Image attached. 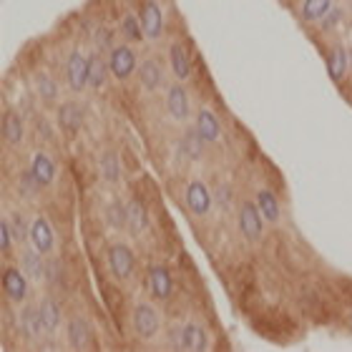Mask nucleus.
Returning <instances> with one entry per match:
<instances>
[{"label":"nucleus","mask_w":352,"mask_h":352,"mask_svg":"<svg viewBox=\"0 0 352 352\" xmlns=\"http://www.w3.org/2000/svg\"><path fill=\"white\" fill-rule=\"evenodd\" d=\"M162 327V317L156 312V307H151L148 302H141L133 309V330L141 340H151L156 338V332Z\"/></svg>","instance_id":"nucleus-1"},{"label":"nucleus","mask_w":352,"mask_h":352,"mask_svg":"<svg viewBox=\"0 0 352 352\" xmlns=\"http://www.w3.org/2000/svg\"><path fill=\"white\" fill-rule=\"evenodd\" d=\"M239 229H242V234L247 236L250 242H259V239H262L264 217H262V212H259V204L244 201L242 209H239Z\"/></svg>","instance_id":"nucleus-2"},{"label":"nucleus","mask_w":352,"mask_h":352,"mask_svg":"<svg viewBox=\"0 0 352 352\" xmlns=\"http://www.w3.org/2000/svg\"><path fill=\"white\" fill-rule=\"evenodd\" d=\"M3 292L10 302L21 305L25 297H28V274L23 270H15V267H8L3 272Z\"/></svg>","instance_id":"nucleus-3"},{"label":"nucleus","mask_w":352,"mask_h":352,"mask_svg":"<svg viewBox=\"0 0 352 352\" xmlns=\"http://www.w3.org/2000/svg\"><path fill=\"white\" fill-rule=\"evenodd\" d=\"M109 68L118 81H126V78L133 74V68H136V53H133L129 45H116V48H111Z\"/></svg>","instance_id":"nucleus-4"},{"label":"nucleus","mask_w":352,"mask_h":352,"mask_svg":"<svg viewBox=\"0 0 352 352\" xmlns=\"http://www.w3.org/2000/svg\"><path fill=\"white\" fill-rule=\"evenodd\" d=\"M139 18H141V25H144V33H146V38H151V41L162 38V33H164V13H162V8H159V3H156V0H144Z\"/></svg>","instance_id":"nucleus-5"},{"label":"nucleus","mask_w":352,"mask_h":352,"mask_svg":"<svg viewBox=\"0 0 352 352\" xmlns=\"http://www.w3.org/2000/svg\"><path fill=\"white\" fill-rule=\"evenodd\" d=\"M133 252L126 244H113L109 250V267L118 279H129L133 274Z\"/></svg>","instance_id":"nucleus-6"},{"label":"nucleus","mask_w":352,"mask_h":352,"mask_svg":"<svg viewBox=\"0 0 352 352\" xmlns=\"http://www.w3.org/2000/svg\"><path fill=\"white\" fill-rule=\"evenodd\" d=\"M186 206L197 217H206V214L212 212V194L204 186V182H191L186 186Z\"/></svg>","instance_id":"nucleus-7"},{"label":"nucleus","mask_w":352,"mask_h":352,"mask_svg":"<svg viewBox=\"0 0 352 352\" xmlns=\"http://www.w3.org/2000/svg\"><path fill=\"white\" fill-rule=\"evenodd\" d=\"M58 126H60V131L68 133V136H76V133L81 131V126H83V111L78 103L74 101H66V103H60L58 106Z\"/></svg>","instance_id":"nucleus-8"},{"label":"nucleus","mask_w":352,"mask_h":352,"mask_svg":"<svg viewBox=\"0 0 352 352\" xmlns=\"http://www.w3.org/2000/svg\"><path fill=\"white\" fill-rule=\"evenodd\" d=\"M30 244H33V250H38L41 254L53 252L56 236H53L51 224H48L43 217H36V219L30 221Z\"/></svg>","instance_id":"nucleus-9"},{"label":"nucleus","mask_w":352,"mask_h":352,"mask_svg":"<svg viewBox=\"0 0 352 352\" xmlns=\"http://www.w3.org/2000/svg\"><path fill=\"white\" fill-rule=\"evenodd\" d=\"M148 289L156 300H169L171 289H174V282H171V272L164 267V264H156L148 270Z\"/></svg>","instance_id":"nucleus-10"},{"label":"nucleus","mask_w":352,"mask_h":352,"mask_svg":"<svg viewBox=\"0 0 352 352\" xmlns=\"http://www.w3.org/2000/svg\"><path fill=\"white\" fill-rule=\"evenodd\" d=\"M179 347L186 352H204L209 347V340H206V332L201 324L189 322L179 332Z\"/></svg>","instance_id":"nucleus-11"},{"label":"nucleus","mask_w":352,"mask_h":352,"mask_svg":"<svg viewBox=\"0 0 352 352\" xmlns=\"http://www.w3.org/2000/svg\"><path fill=\"white\" fill-rule=\"evenodd\" d=\"M66 76H68V86L74 88V91L86 88L88 86V58H83L78 51L71 53L66 63Z\"/></svg>","instance_id":"nucleus-12"},{"label":"nucleus","mask_w":352,"mask_h":352,"mask_svg":"<svg viewBox=\"0 0 352 352\" xmlns=\"http://www.w3.org/2000/svg\"><path fill=\"white\" fill-rule=\"evenodd\" d=\"M166 111L174 121H186L189 118V96L184 91V86H171L166 94Z\"/></svg>","instance_id":"nucleus-13"},{"label":"nucleus","mask_w":352,"mask_h":352,"mask_svg":"<svg viewBox=\"0 0 352 352\" xmlns=\"http://www.w3.org/2000/svg\"><path fill=\"white\" fill-rule=\"evenodd\" d=\"M139 81L146 91H159L164 86V71L159 66V60L148 58L139 66Z\"/></svg>","instance_id":"nucleus-14"},{"label":"nucleus","mask_w":352,"mask_h":352,"mask_svg":"<svg viewBox=\"0 0 352 352\" xmlns=\"http://www.w3.org/2000/svg\"><path fill=\"white\" fill-rule=\"evenodd\" d=\"M30 174L41 182V186H51L56 182V164H53L51 156L36 154L30 159Z\"/></svg>","instance_id":"nucleus-15"},{"label":"nucleus","mask_w":352,"mask_h":352,"mask_svg":"<svg viewBox=\"0 0 352 352\" xmlns=\"http://www.w3.org/2000/svg\"><path fill=\"white\" fill-rule=\"evenodd\" d=\"M197 131L201 133V139L206 144H214V141H219L221 136V126H219V118L214 116L209 109H201L197 116Z\"/></svg>","instance_id":"nucleus-16"},{"label":"nucleus","mask_w":352,"mask_h":352,"mask_svg":"<svg viewBox=\"0 0 352 352\" xmlns=\"http://www.w3.org/2000/svg\"><path fill=\"white\" fill-rule=\"evenodd\" d=\"M68 345L74 350H83V347L91 345V327L83 317H74L68 322Z\"/></svg>","instance_id":"nucleus-17"},{"label":"nucleus","mask_w":352,"mask_h":352,"mask_svg":"<svg viewBox=\"0 0 352 352\" xmlns=\"http://www.w3.org/2000/svg\"><path fill=\"white\" fill-rule=\"evenodd\" d=\"M23 136H25V126H23V118L15 113V111H6L3 116V139L8 144H21Z\"/></svg>","instance_id":"nucleus-18"},{"label":"nucleus","mask_w":352,"mask_h":352,"mask_svg":"<svg viewBox=\"0 0 352 352\" xmlns=\"http://www.w3.org/2000/svg\"><path fill=\"white\" fill-rule=\"evenodd\" d=\"M169 63H171V71H174V76L179 78V81H186V78L191 76L189 56H186L182 43H174L169 48Z\"/></svg>","instance_id":"nucleus-19"},{"label":"nucleus","mask_w":352,"mask_h":352,"mask_svg":"<svg viewBox=\"0 0 352 352\" xmlns=\"http://www.w3.org/2000/svg\"><path fill=\"white\" fill-rule=\"evenodd\" d=\"M21 324H23V332H25L30 340L41 338V335L45 332L43 317H41V307H28V309H25V312H23V317H21Z\"/></svg>","instance_id":"nucleus-20"},{"label":"nucleus","mask_w":352,"mask_h":352,"mask_svg":"<svg viewBox=\"0 0 352 352\" xmlns=\"http://www.w3.org/2000/svg\"><path fill=\"white\" fill-rule=\"evenodd\" d=\"M109 60L94 53L91 58H88V86L91 88H101L103 81H106V74H109Z\"/></svg>","instance_id":"nucleus-21"},{"label":"nucleus","mask_w":352,"mask_h":352,"mask_svg":"<svg viewBox=\"0 0 352 352\" xmlns=\"http://www.w3.org/2000/svg\"><path fill=\"white\" fill-rule=\"evenodd\" d=\"M206 141L201 139V133L194 129V131H186L182 136V144H179V148H182V154L186 156V159H191V162H197V159H201V148H204Z\"/></svg>","instance_id":"nucleus-22"},{"label":"nucleus","mask_w":352,"mask_h":352,"mask_svg":"<svg viewBox=\"0 0 352 352\" xmlns=\"http://www.w3.org/2000/svg\"><path fill=\"white\" fill-rule=\"evenodd\" d=\"M41 317H43V327H45V335H53V332L60 327V309L58 305L51 300V297H45L41 305Z\"/></svg>","instance_id":"nucleus-23"},{"label":"nucleus","mask_w":352,"mask_h":352,"mask_svg":"<svg viewBox=\"0 0 352 352\" xmlns=\"http://www.w3.org/2000/svg\"><path fill=\"white\" fill-rule=\"evenodd\" d=\"M257 204H259V212H262V217L267 221H279V217H282V209H279V201L277 197L272 194V191H259L257 194Z\"/></svg>","instance_id":"nucleus-24"},{"label":"nucleus","mask_w":352,"mask_h":352,"mask_svg":"<svg viewBox=\"0 0 352 352\" xmlns=\"http://www.w3.org/2000/svg\"><path fill=\"white\" fill-rule=\"evenodd\" d=\"M332 0H305L302 6V18L307 23L324 21V15H330Z\"/></svg>","instance_id":"nucleus-25"},{"label":"nucleus","mask_w":352,"mask_h":352,"mask_svg":"<svg viewBox=\"0 0 352 352\" xmlns=\"http://www.w3.org/2000/svg\"><path fill=\"white\" fill-rule=\"evenodd\" d=\"M129 227H131L133 234H141L144 229H146L148 224V217H146V209H144V204H141L139 199H131L129 201Z\"/></svg>","instance_id":"nucleus-26"},{"label":"nucleus","mask_w":352,"mask_h":352,"mask_svg":"<svg viewBox=\"0 0 352 352\" xmlns=\"http://www.w3.org/2000/svg\"><path fill=\"white\" fill-rule=\"evenodd\" d=\"M327 71H330V78L332 81H340V78H345L347 74V51L345 45H335V51L330 56V63H327Z\"/></svg>","instance_id":"nucleus-27"},{"label":"nucleus","mask_w":352,"mask_h":352,"mask_svg":"<svg viewBox=\"0 0 352 352\" xmlns=\"http://www.w3.org/2000/svg\"><path fill=\"white\" fill-rule=\"evenodd\" d=\"M23 272H25L28 279H33V282L43 279L45 267H43V259H41V252L33 250V252H25V254H23Z\"/></svg>","instance_id":"nucleus-28"},{"label":"nucleus","mask_w":352,"mask_h":352,"mask_svg":"<svg viewBox=\"0 0 352 352\" xmlns=\"http://www.w3.org/2000/svg\"><path fill=\"white\" fill-rule=\"evenodd\" d=\"M121 30H124V38L126 41H144L146 33H144V25H141V18H136L133 13L124 15V23H121Z\"/></svg>","instance_id":"nucleus-29"},{"label":"nucleus","mask_w":352,"mask_h":352,"mask_svg":"<svg viewBox=\"0 0 352 352\" xmlns=\"http://www.w3.org/2000/svg\"><path fill=\"white\" fill-rule=\"evenodd\" d=\"M36 88H38V94L43 96L45 101H56V96H58V83L53 81L48 74H41L36 78Z\"/></svg>","instance_id":"nucleus-30"},{"label":"nucleus","mask_w":352,"mask_h":352,"mask_svg":"<svg viewBox=\"0 0 352 352\" xmlns=\"http://www.w3.org/2000/svg\"><path fill=\"white\" fill-rule=\"evenodd\" d=\"M109 224L111 227H116V229H121V227L129 224V209H126L121 201H113V204L109 206Z\"/></svg>","instance_id":"nucleus-31"},{"label":"nucleus","mask_w":352,"mask_h":352,"mask_svg":"<svg viewBox=\"0 0 352 352\" xmlns=\"http://www.w3.org/2000/svg\"><path fill=\"white\" fill-rule=\"evenodd\" d=\"M101 169H103V176L109 179V182H118V174H121V169H118V159L116 154H106L101 159Z\"/></svg>","instance_id":"nucleus-32"},{"label":"nucleus","mask_w":352,"mask_h":352,"mask_svg":"<svg viewBox=\"0 0 352 352\" xmlns=\"http://www.w3.org/2000/svg\"><path fill=\"white\" fill-rule=\"evenodd\" d=\"M13 242H15L13 224H10L8 219H3V221H0V250H3V252H10Z\"/></svg>","instance_id":"nucleus-33"},{"label":"nucleus","mask_w":352,"mask_h":352,"mask_svg":"<svg viewBox=\"0 0 352 352\" xmlns=\"http://www.w3.org/2000/svg\"><path fill=\"white\" fill-rule=\"evenodd\" d=\"M13 234H15V242H23V239H30V227H25V219H23L21 214H13Z\"/></svg>","instance_id":"nucleus-34"},{"label":"nucleus","mask_w":352,"mask_h":352,"mask_svg":"<svg viewBox=\"0 0 352 352\" xmlns=\"http://www.w3.org/2000/svg\"><path fill=\"white\" fill-rule=\"evenodd\" d=\"M38 186H41V182H38L36 176L30 174H23V179H21V189H23V194H25V197H33V194H36V189Z\"/></svg>","instance_id":"nucleus-35"},{"label":"nucleus","mask_w":352,"mask_h":352,"mask_svg":"<svg viewBox=\"0 0 352 352\" xmlns=\"http://www.w3.org/2000/svg\"><path fill=\"white\" fill-rule=\"evenodd\" d=\"M332 18H330V21H327V28H330V25H335V23H340V15H342V13H340V10H332Z\"/></svg>","instance_id":"nucleus-36"}]
</instances>
